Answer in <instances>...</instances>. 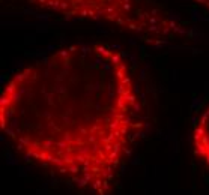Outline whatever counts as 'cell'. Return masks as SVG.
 <instances>
[{
  "label": "cell",
  "mask_w": 209,
  "mask_h": 195,
  "mask_svg": "<svg viewBox=\"0 0 209 195\" xmlns=\"http://www.w3.org/2000/svg\"><path fill=\"white\" fill-rule=\"evenodd\" d=\"M142 126L131 66L106 44L57 48L0 93V129L17 152L92 195H112Z\"/></svg>",
  "instance_id": "1"
},
{
  "label": "cell",
  "mask_w": 209,
  "mask_h": 195,
  "mask_svg": "<svg viewBox=\"0 0 209 195\" xmlns=\"http://www.w3.org/2000/svg\"><path fill=\"white\" fill-rule=\"evenodd\" d=\"M30 6L68 20L116 26L150 44H166L187 30L152 0H26Z\"/></svg>",
  "instance_id": "2"
},
{
  "label": "cell",
  "mask_w": 209,
  "mask_h": 195,
  "mask_svg": "<svg viewBox=\"0 0 209 195\" xmlns=\"http://www.w3.org/2000/svg\"><path fill=\"white\" fill-rule=\"evenodd\" d=\"M193 150L194 155L209 168V104L202 111L193 128Z\"/></svg>",
  "instance_id": "3"
},
{
  "label": "cell",
  "mask_w": 209,
  "mask_h": 195,
  "mask_svg": "<svg viewBox=\"0 0 209 195\" xmlns=\"http://www.w3.org/2000/svg\"><path fill=\"white\" fill-rule=\"evenodd\" d=\"M190 2L199 5V6H202L203 9H206L208 12H209V0H190Z\"/></svg>",
  "instance_id": "4"
}]
</instances>
